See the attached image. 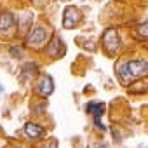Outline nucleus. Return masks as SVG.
Listing matches in <instances>:
<instances>
[{"label":"nucleus","instance_id":"2","mask_svg":"<svg viewBox=\"0 0 148 148\" xmlns=\"http://www.w3.org/2000/svg\"><path fill=\"white\" fill-rule=\"evenodd\" d=\"M101 42H103V51L108 54V56H117L120 47H122V40H120V33L117 28H106L103 32V37H101Z\"/></svg>","mask_w":148,"mask_h":148},{"label":"nucleus","instance_id":"14","mask_svg":"<svg viewBox=\"0 0 148 148\" xmlns=\"http://www.w3.org/2000/svg\"><path fill=\"white\" fill-rule=\"evenodd\" d=\"M91 148H106V145H105V143H96V145H92Z\"/></svg>","mask_w":148,"mask_h":148},{"label":"nucleus","instance_id":"13","mask_svg":"<svg viewBox=\"0 0 148 148\" xmlns=\"http://www.w3.org/2000/svg\"><path fill=\"white\" fill-rule=\"evenodd\" d=\"M112 132H113V138H115V141H120V139H122V134H120V132H119L115 127L112 129Z\"/></svg>","mask_w":148,"mask_h":148},{"label":"nucleus","instance_id":"1","mask_svg":"<svg viewBox=\"0 0 148 148\" xmlns=\"http://www.w3.org/2000/svg\"><path fill=\"white\" fill-rule=\"evenodd\" d=\"M117 77L124 86H129L134 80L143 79L148 75V59L146 58H132L125 61H119L115 64Z\"/></svg>","mask_w":148,"mask_h":148},{"label":"nucleus","instance_id":"4","mask_svg":"<svg viewBox=\"0 0 148 148\" xmlns=\"http://www.w3.org/2000/svg\"><path fill=\"white\" fill-rule=\"evenodd\" d=\"M80 11L77 9V7H73V5H68L66 9H64V12H63V21H61V25H63V28L64 30H71V28H75L79 23H80Z\"/></svg>","mask_w":148,"mask_h":148},{"label":"nucleus","instance_id":"5","mask_svg":"<svg viewBox=\"0 0 148 148\" xmlns=\"http://www.w3.org/2000/svg\"><path fill=\"white\" fill-rule=\"evenodd\" d=\"M37 94L42 96V98H49L54 91V80L49 77V75H42L40 80L37 82Z\"/></svg>","mask_w":148,"mask_h":148},{"label":"nucleus","instance_id":"8","mask_svg":"<svg viewBox=\"0 0 148 148\" xmlns=\"http://www.w3.org/2000/svg\"><path fill=\"white\" fill-rule=\"evenodd\" d=\"M87 113H91L94 119H101L105 115V110H106V105L105 103H94V101H89L87 106H86Z\"/></svg>","mask_w":148,"mask_h":148},{"label":"nucleus","instance_id":"3","mask_svg":"<svg viewBox=\"0 0 148 148\" xmlns=\"http://www.w3.org/2000/svg\"><path fill=\"white\" fill-rule=\"evenodd\" d=\"M47 35H49V33H47V28H45L44 25H33V26L30 28L28 35H26V45L38 49V47H42V45L45 44Z\"/></svg>","mask_w":148,"mask_h":148},{"label":"nucleus","instance_id":"16","mask_svg":"<svg viewBox=\"0 0 148 148\" xmlns=\"http://www.w3.org/2000/svg\"><path fill=\"white\" fill-rule=\"evenodd\" d=\"M146 148H148V146H146Z\"/></svg>","mask_w":148,"mask_h":148},{"label":"nucleus","instance_id":"12","mask_svg":"<svg viewBox=\"0 0 148 148\" xmlns=\"http://www.w3.org/2000/svg\"><path fill=\"white\" fill-rule=\"evenodd\" d=\"M94 125H96V127H98L99 131H106V127H105V125L101 124V120H99V119H94Z\"/></svg>","mask_w":148,"mask_h":148},{"label":"nucleus","instance_id":"7","mask_svg":"<svg viewBox=\"0 0 148 148\" xmlns=\"http://www.w3.org/2000/svg\"><path fill=\"white\" fill-rule=\"evenodd\" d=\"M16 28V18L12 12H2L0 14V32H11Z\"/></svg>","mask_w":148,"mask_h":148},{"label":"nucleus","instance_id":"6","mask_svg":"<svg viewBox=\"0 0 148 148\" xmlns=\"http://www.w3.org/2000/svg\"><path fill=\"white\" fill-rule=\"evenodd\" d=\"M64 42H61V38L56 35L54 38H52V42L49 44V47H47V54L51 56V58H54V59H58V58H61L63 54H64V45H63Z\"/></svg>","mask_w":148,"mask_h":148},{"label":"nucleus","instance_id":"11","mask_svg":"<svg viewBox=\"0 0 148 148\" xmlns=\"http://www.w3.org/2000/svg\"><path fill=\"white\" fill-rule=\"evenodd\" d=\"M11 56L12 58H21L23 56V49L21 47H12L11 49Z\"/></svg>","mask_w":148,"mask_h":148},{"label":"nucleus","instance_id":"10","mask_svg":"<svg viewBox=\"0 0 148 148\" xmlns=\"http://www.w3.org/2000/svg\"><path fill=\"white\" fill-rule=\"evenodd\" d=\"M134 33H136V37H138L139 40H148V19L143 21L141 25H138V26L134 28Z\"/></svg>","mask_w":148,"mask_h":148},{"label":"nucleus","instance_id":"9","mask_svg":"<svg viewBox=\"0 0 148 148\" xmlns=\"http://www.w3.org/2000/svg\"><path fill=\"white\" fill-rule=\"evenodd\" d=\"M25 132L30 136V138H42L44 136V127L40 125V124H35V122H28L26 125H25Z\"/></svg>","mask_w":148,"mask_h":148},{"label":"nucleus","instance_id":"15","mask_svg":"<svg viewBox=\"0 0 148 148\" xmlns=\"http://www.w3.org/2000/svg\"><path fill=\"white\" fill-rule=\"evenodd\" d=\"M44 148H58V145H56V141H52V143H51V146H49V145H45Z\"/></svg>","mask_w":148,"mask_h":148}]
</instances>
